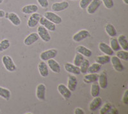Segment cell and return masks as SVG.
Returning a JSON list of instances; mask_svg holds the SVG:
<instances>
[{"label": "cell", "mask_w": 128, "mask_h": 114, "mask_svg": "<svg viewBox=\"0 0 128 114\" xmlns=\"http://www.w3.org/2000/svg\"><path fill=\"white\" fill-rule=\"evenodd\" d=\"M102 4L101 0H92L86 8V12L88 14H93L98 10Z\"/></svg>", "instance_id": "11"}, {"label": "cell", "mask_w": 128, "mask_h": 114, "mask_svg": "<svg viewBox=\"0 0 128 114\" xmlns=\"http://www.w3.org/2000/svg\"><path fill=\"white\" fill-rule=\"evenodd\" d=\"M57 90L62 96L65 99H69L72 96V92L68 89V87L66 85L60 84L57 86Z\"/></svg>", "instance_id": "9"}, {"label": "cell", "mask_w": 128, "mask_h": 114, "mask_svg": "<svg viewBox=\"0 0 128 114\" xmlns=\"http://www.w3.org/2000/svg\"><path fill=\"white\" fill-rule=\"evenodd\" d=\"M70 1H77V0H70Z\"/></svg>", "instance_id": "46"}, {"label": "cell", "mask_w": 128, "mask_h": 114, "mask_svg": "<svg viewBox=\"0 0 128 114\" xmlns=\"http://www.w3.org/2000/svg\"><path fill=\"white\" fill-rule=\"evenodd\" d=\"M110 62H112V64L114 67V69L116 72H123V70L125 69L121 60L116 56L113 55V56H112V58H110Z\"/></svg>", "instance_id": "6"}, {"label": "cell", "mask_w": 128, "mask_h": 114, "mask_svg": "<svg viewBox=\"0 0 128 114\" xmlns=\"http://www.w3.org/2000/svg\"><path fill=\"white\" fill-rule=\"evenodd\" d=\"M76 51H77L78 53L82 54L83 56L90 57L92 56V51L90 50H89L88 48L84 47V46L82 45L78 46L76 48Z\"/></svg>", "instance_id": "24"}, {"label": "cell", "mask_w": 128, "mask_h": 114, "mask_svg": "<svg viewBox=\"0 0 128 114\" xmlns=\"http://www.w3.org/2000/svg\"><path fill=\"white\" fill-rule=\"evenodd\" d=\"M92 0H80V7L82 9H86Z\"/></svg>", "instance_id": "38"}, {"label": "cell", "mask_w": 128, "mask_h": 114, "mask_svg": "<svg viewBox=\"0 0 128 114\" xmlns=\"http://www.w3.org/2000/svg\"><path fill=\"white\" fill-rule=\"evenodd\" d=\"M90 36L89 32L86 30H82L74 34L72 37V40L76 42H80Z\"/></svg>", "instance_id": "8"}, {"label": "cell", "mask_w": 128, "mask_h": 114, "mask_svg": "<svg viewBox=\"0 0 128 114\" xmlns=\"http://www.w3.org/2000/svg\"><path fill=\"white\" fill-rule=\"evenodd\" d=\"M44 17L55 24H60L62 22V19L61 17L59 16L58 14L53 12L48 11V12H45L44 14Z\"/></svg>", "instance_id": "4"}, {"label": "cell", "mask_w": 128, "mask_h": 114, "mask_svg": "<svg viewBox=\"0 0 128 114\" xmlns=\"http://www.w3.org/2000/svg\"><path fill=\"white\" fill-rule=\"evenodd\" d=\"M38 70L42 77L46 78L49 75V69L47 64L44 61L40 62L38 64Z\"/></svg>", "instance_id": "18"}, {"label": "cell", "mask_w": 128, "mask_h": 114, "mask_svg": "<svg viewBox=\"0 0 128 114\" xmlns=\"http://www.w3.org/2000/svg\"><path fill=\"white\" fill-rule=\"evenodd\" d=\"M39 39V36L36 32L31 33L24 40V44L27 46H30L36 42Z\"/></svg>", "instance_id": "13"}, {"label": "cell", "mask_w": 128, "mask_h": 114, "mask_svg": "<svg viewBox=\"0 0 128 114\" xmlns=\"http://www.w3.org/2000/svg\"><path fill=\"white\" fill-rule=\"evenodd\" d=\"M39 23L40 24V25L45 27L48 31L54 32L56 30V26L55 24L52 23V22H51L50 20L47 19L44 17H41L39 20Z\"/></svg>", "instance_id": "12"}, {"label": "cell", "mask_w": 128, "mask_h": 114, "mask_svg": "<svg viewBox=\"0 0 128 114\" xmlns=\"http://www.w3.org/2000/svg\"><path fill=\"white\" fill-rule=\"evenodd\" d=\"M99 49L102 53L108 56H113L114 54V51L111 48L110 46L107 44L105 42H100L99 44Z\"/></svg>", "instance_id": "19"}, {"label": "cell", "mask_w": 128, "mask_h": 114, "mask_svg": "<svg viewBox=\"0 0 128 114\" xmlns=\"http://www.w3.org/2000/svg\"><path fill=\"white\" fill-rule=\"evenodd\" d=\"M105 7L108 9H112L114 6V0H101Z\"/></svg>", "instance_id": "37"}, {"label": "cell", "mask_w": 128, "mask_h": 114, "mask_svg": "<svg viewBox=\"0 0 128 114\" xmlns=\"http://www.w3.org/2000/svg\"><path fill=\"white\" fill-rule=\"evenodd\" d=\"M122 101L124 104L126 105L128 104V90H126L124 92V94H123Z\"/></svg>", "instance_id": "40"}, {"label": "cell", "mask_w": 128, "mask_h": 114, "mask_svg": "<svg viewBox=\"0 0 128 114\" xmlns=\"http://www.w3.org/2000/svg\"><path fill=\"white\" fill-rule=\"evenodd\" d=\"M112 109V105L109 102H106L103 105L102 108H101L99 111L100 114H106L108 112H109Z\"/></svg>", "instance_id": "36"}, {"label": "cell", "mask_w": 128, "mask_h": 114, "mask_svg": "<svg viewBox=\"0 0 128 114\" xmlns=\"http://www.w3.org/2000/svg\"><path fill=\"white\" fill-rule=\"evenodd\" d=\"M64 69L67 72L74 75H79L81 74L80 67L70 63H66L64 65Z\"/></svg>", "instance_id": "17"}, {"label": "cell", "mask_w": 128, "mask_h": 114, "mask_svg": "<svg viewBox=\"0 0 128 114\" xmlns=\"http://www.w3.org/2000/svg\"><path fill=\"white\" fill-rule=\"evenodd\" d=\"M69 6V3L66 1L54 3L51 5V10L54 12H59L67 9Z\"/></svg>", "instance_id": "5"}, {"label": "cell", "mask_w": 128, "mask_h": 114, "mask_svg": "<svg viewBox=\"0 0 128 114\" xmlns=\"http://www.w3.org/2000/svg\"><path fill=\"white\" fill-rule=\"evenodd\" d=\"M118 42L120 48L123 49L124 51H128V42L127 40L126 37L124 35H120L118 37Z\"/></svg>", "instance_id": "26"}, {"label": "cell", "mask_w": 128, "mask_h": 114, "mask_svg": "<svg viewBox=\"0 0 128 114\" xmlns=\"http://www.w3.org/2000/svg\"><path fill=\"white\" fill-rule=\"evenodd\" d=\"M63 1H66V0H63Z\"/></svg>", "instance_id": "47"}, {"label": "cell", "mask_w": 128, "mask_h": 114, "mask_svg": "<svg viewBox=\"0 0 128 114\" xmlns=\"http://www.w3.org/2000/svg\"><path fill=\"white\" fill-rule=\"evenodd\" d=\"M8 19L10 22L16 26H19L21 24V20L17 14L14 12H10L8 14Z\"/></svg>", "instance_id": "22"}, {"label": "cell", "mask_w": 128, "mask_h": 114, "mask_svg": "<svg viewBox=\"0 0 128 114\" xmlns=\"http://www.w3.org/2000/svg\"><path fill=\"white\" fill-rule=\"evenodd\" d=\"M38 4L43 8H46L49 6V1L48 0H37Z\"/></svg>", "instance_id": "39"}, {"label": "cell", "mask_w": 128, "mask_h": 114, "mask_svg": "<svg viewBox=\"0 0 128 114\" xmlns=\"http://www.w3.org/2000/svg\"><path fill=\"white\" fill-rule=\"evenodd\" d=\"M84 60V56L80 53H76L75 56H74V61H73V64L75 65L77 67H80L81 64L82 63V62Z\"/></svg>", "instance_id": "34"}, {"label": "cell", "mask_w": 128, "mask_h": 114, "mask_svg": "<svg viewBox=\"0 0 128 114\" xmlns=\"http://www.w3.org/2000/svg\"><path fill=\"white\" fill-rule=\"evenodd\" d=\"M3 2H4V0H0V4H2L3 3Z\"/></svg>", "instance_id": "45"}, {"label": "cell", "mask_w": 128, "mask_h": 114, "mask_svg": "<svg viewBox=\"0 0 128 114\" xmlns=\"http://www.w3.org/2000/svg\"><path fill=\"white\" fill-rule=\"evenodd\" d=\"M101 69V65L98 63H94L90 65L87 70V73H97Z\"/></svg>", "instance_id": "31"}, {"label": "cell", "mask_w": 128, "mask_h": 114, "mask_svg": "<svg viewBox=\"0 0 128 114\" xmlns=\"http://www.w3.org/2000/svg\"><path fill=\"white\" fill-rule=\"evenodd\" d=\"M0 97L6 101H9L11 98V92L8 88L0 86Z\"/></svg>", "instance_id": "27"}, {"label": "cell", "mask_w": 128, "mask_h": 114, "mask_svg": "<svg viewBox=\"0 0 128 114\" xmlns=\"http://www.w3.org/2000/svg\"><path fill=\"white\" fill-rule=\"evenodd\" d=\"M112 112L114 113V114H118V112L116 109H114V110H112Z\"/></svg>", "instance_id": "43"}, {"label": "cell", "mask_w": 128, "mask_h": 114, "mask_svg": "<svg viewBox=\"0 0 128 114\" xmlns=\"http://www.w3.org/2000/svg\"><path fill=\"white\" fill-rule=\"evenodd\" d=\"M100 87L99 86V84L97 82H95L92 84V86H91V96H92L93 98L95 97L99 96V94H100Z\"/></svg>", "instance_id": "28"}, {"label": "cell", "mask_w": 128, "mask_h": 114, "mask_svg": "<svg viewBox=\"0 0 128 114\" xmlns=\"http://www.w3.org/2000/svg\"><path fill=\"white\" fill-rule=\"evenodd\" d=\"M36 33L39 36V38H40L44 42H48L51 40V37L49 33V31L42 25L39 26L37 28V32Z\"/></svg>", "instance_id": "3"}, {"label": "cell", "mask_w": 128, "mask_h": 114, "mask_svg": "<svg viewBox=\"0 0 128 114\" xmlns=\"http://www.w3.org/2000/svg\"><path fill=\"white\" fill-rule=\"evenodd\" d=\"M78 85L77 78L73 75H70L67 80V87L71 92H74L76 90Z\"/></svg>", "instance_id": "21"}, {"label": "cell", "mask_w": 128, "mask_h": 114, "mask_svg": "<svg viewBox=\"0 0 128 114\" xmlns=\"http://www.w3.org/2000/svg\"><path fill=\"white\" fill-rule=\"evenodd\" d=\"M116 56L118 57L120 60H123L124 61H128V52L127 51H116Z\"/></svg>", "instance_id": "35"}, {"label": "cell", "mask_w": 128, "mask_h": 114, "mask_svg": "<svg viewBox=\"0 0 128 114\" xmlns=\"http://www.w3.org/2000/svg\"><path fill=\"white\" fill-rule=\"evenodd\" d=\"M122 1H123V2H124L126 4H128V0H122Z\"/></svg>", "instance_id": "44"}, {"label": "cell", "mask_w": 128, "mask_h": 114, "mask_svg": "<svg viewBox=\"0 0 128 114\" xmlns=\"http://www.w3.org/2000/svg\"><path fill=\"white\" fill-rule=\"evenodd\" d=\"M98 82L99 86L102 89H106L108 87V76L106 72L103 71L99 75Z\"/></svg>", "instance_id": "16"}, {"label": "cell", "mask_w": 128, "mask_h": 114, "mask_svg": "<svg viewBox=\"0 0 128 114\" xmlns=\"http://www.w3.org/2000/svg\"><path fill=\"white\" fill-rule=\"evenodd\" d=\"M5 16V12L3 10H0V18H3Z\"/></svg>", "instance_id": "42"}, {"label": "cell", "mask_w": 128, "mask_h": 114, "mask_svg": "<svg viewBox=\"0 0 128 114\" xmlns=\"http://www.w3.org/2000/svg\"><path fill=\"white\" fill-rule=\"evenodd\" d=\"M89 66H90V62L87 59H84L83 60V61L82 62V63L81 64L80 67V72L81 73L83 74H85L87 73V70L88 69Z\"/></svg>", "instance_id": "30"}, {"label": "cell", "mask_w": 128, "mask_h": 114, "mask_svg": "<svg viewBox=\"0 0 128 114\" xmlns=\"http://www.w3.org/2000/svg\"><path fill=\"white\" fill-rule=\"evenodd\" d=\"M105 31L106 34L110 37H115L117 35V32L115 26L111 23H108L105 26Z\"/></svg>", "instance_id": "25"}, {"label": "cell", "mask_w": 128, "mask_h": 114, "mask_svg": "<svg viewBox=\"0 0 128 114\" xmlns=\"http://www.w3.org/2000/svg\"><path fill=\"white\" fill-rule=\"evenodd\" d=\"M41 18V16L40 14L35 12V13L32 14L30 16L29 19L27 22V25L29 28H35L36 25L39 23L40 19Z\"/></svg>", "instance_id": "7"}, {"label": "cell", "mask_w": 128, "mask_h": 114, "mask_svg": "<svg viewBox=\"0 0 128 114\" xmlns=\"http://www.w3.org/2000/svg\"><path fill=\"white\" fill-rule=\"evenodd\" d=\"M2 60L4 68L7 71L10 72L16 71V69H17V67H16L13 60L10 56L4 55L2 57Z\"/></svg>", "instance_id": "1"}, {"label": "cell", "mask_w": 128, "mask_h": 114, "mask_svg": "<svg viewBox=\"0 0 128 114\" xmlns=\"http://www.w3.org/2000/svg\"><path fill=\"white\" fill-rule=\"evenodd\" d=\"M58 54V51L56 49H50L43 51L40 54V58L41 60L44 62H47L50 59L54 58Z\"/></svg>", "instance_id": "2"}, {"label": "cell", "mask_w": 128, "mask_h": 114, "mask_svg": "<svg viewBox=\"0 0 128 114\" xmlns=\"http://www.w3.org/2000/svg\"><path fill=\"white\" fill-rule=\"evenodd\" d=\"M47 65H48V67H50V69L52 72H53L54 73L58 74L60 73L61 71V67H60V65L59 64L58 62L56 60H54L53 58L50 59V60L47 61Z\"/></svg>", "instance_id": "14"}, {"label": "cell", "mask_w": 128, "mask_h": 114, "mask_svg": "<svg viewBox=\"0 0 128 114\" xmlns=\"http://www.w3.org/2000/svg\"><path fill=\"white\" fill-rule=\"evenodd\" d=\"M98 77H99V75L97 73H88L87 74H85L83 78V82L85 84H93L98 82Z\"/></svg>", "instance_id": "23"}, {"label": "cell", "mask_w": 128, "mask_h": 114, "mask_svg": "<svg viewBox=\"0 0 128 114\" xmlns=\"http://www.w3.org/2000/svg\"><path fill=\"white\" fill-rule=\"evenodd\" d=\"M46 87L44 84H40L37 85L36 88V96L40 101H44L46 100Z\"/></svg>", "instance_id": "10"}, {"label": "cell", "mask_w": 128, "mask_h": 114, "mask_svg": "<svg viewBox=\"0 0 128 114\" xmlns=\"http://www.w3.org/2000/svg\"><path fill=\"white\" fill-rule=\"evenodd\" d=\"M38 7L35 4L25 5L21 8V12L24 14H32L38 11Z\"/></svg>", "instance_id": "20"}, {"label": "cell", "mask_w": 128, "mask_h": 114, "mask_svg": "<svg viewBox=\"0 0 128 114\" xmlns=\"http://www.w3.org/2000/svg\"><path fill=\"white\" fill-rule=\"evenodd\" d=\"M102 100L100 97H95L89 104V110L91 112H94L97 110L102 105Z\"/></svg>", "instance_id": "15"}, {"label": "cell", "mask_w": 128, "mask_h": 114, "mask_svg": "<svg viewBox=\"0 0 128 114\" xmlns=\"http://www.w3.org/2000/svg\"><path fill=\"white\" fill-rule=\"evenodd\" d=\"M10 42L9 40L3 39L2 41H0V53L6 51L10 48Z\"/></svg>", "instance_id": "33"}, {"label": "cell", "mask_w": 128, "mask_h": 114, "mask_svg": "<svg viewBox=\"0 0 128 114\" xmlns=\"http://www.w3.org/2000/svg\"><path fill=\"white\" fill-rule=\"evenodd\" d=\"M110 56L108 55H102V56H99L97 57V58L96 59V63L99 64L100 65H104L106 64L109 63L110 62Z\"/></svg>", "instance_id": "29"}, {"label": "cell", "mask_w": 128, "mask_h": 114, "mask_svg": "<svg viewBox=\"0 0 128 114\" xmlns=\"http://www.w3.org/2000/svg\"><path fill=\"white\" fill-rule=\"evenodd\" d=\"M110 47L114 51H118L120 50V46L118 42L117 38L112 37L110 39Z\"/></svg>", "instance_id": "32"}, {"label": "cell", "mask_w": 128, "mask_h": 114, "mask_svg": "<svg viewBox=\"0 0 128 114\" xmlns=\"http://www.w3.org/2000/svg\"><path fill=\"white\" fill-rule=\"evenodd\" d=\"M74 114H84L85 112L83 110H82V108H76L75 110H74Z\"/></svg>", "instance_id": "41"}]
</instances>
